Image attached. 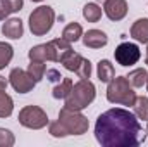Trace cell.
Listing matches in <instances>:
<instances>
[{
  "label": "cell",
  "mask_w": 148,
  "mask_h": 147,
  "mask_svg": "<svg viewBox=\"0 0 148 147\" xmlns=\"http://www.w3.org/2000/svg\"><path fill=\"white\" fill-rule=\"evenodd\" d=\"M29 61H48V54H47V43H41V45H36L29 50Z\"/></svg>",
  "instance_id": "cell-25"
},
{
  "label": "cell",
  "mask_w": 148,
  "mask_h": 147,
  "mask_svg": "<svg viewBox=\"0 0 148 147\" xmlns=\"http://www.w3.org/2000/svg\"><path fill=\"white\" fill-rule=\"evenodd\" d=\"M19 123L26 128H31V130H40V128H45L48 125V116L47 112L38 107V106H26L19 111Z\"/></svg>",
  "instance_id": "cell-6"
},
{
  "label": "cell",
  "mask_w": 148,
  "mask_h": 147,
  "mask_svg": "<svg viewBox=\"0 0 148 147\" xmlns=\"http://www.w3.org/2000/svg\"><path fill=\"white\" fill-rule=\"evenodd\" d=\"M2 33H3L7 38H12V40L21 38V37H23V33H24L23 21H21V19H17V17H12V19L5 21V23H3V26H2Z\"/></svg>",
  "instance_id": "cell-12"
},
{
  "label": "cell",
  "mask_w": 148,
  "mask_h": 147,
  "mask_svg": "<svg viewBox=\"0 0 148 147\" xmlns=\"http://www.w3.org/2000/svg\"><path fill=\"white\" fill-rule=\"evenodd\" d=\"M147 133H148V126H147Z\"/></svg>",
  "instance_id": "cell-35"
},
{
  "label": "cell",
  "mask_w": 148,
  "mask_h": 147,
  "mask_svg": "<svg viewBox=\"0 0 148 147\" xmlns=\"http://www.w3.org/2000/svg\"><path fill=\"white\" fill-rule=\"evenodd\" d=\"M9 83L19 94H28L36 85V81L29 76V73L28 71H23L21 68H16V69L10 71V74H9Z\"/></svg>",
  "instance_id": "cell-8"
},
{
  "label": "cell",
  "mask_w": 148,
  "mask_h": 147,
  "mask_svg": "<svg viewBox=\"0 0 148 147\" xmlns=\"http://www.w3.org/2000/svg\"><path fill=\"white\" fill-rule=\"evenodd\" d=\"M97 2H105V0H97Z\"/></svg>",
  "instance_id": "cell-33"
},
{
  "label": "cell",
  "mask_w": 148,
  "mask_h": 147,
  "mask_svg": "<svg viewBox=\"0 0 148 147\" xmlns=\"http://www.w3.org/2000/svg\"><path fill=\"white\" fill-rule=\"evenodd\" d=\"M103 12L110 21H121L127 14V3L126 0H105L103 2Z\"/></svg>",
  "instance_id": "cell-10"
},
{
  "label": "cell",
  "mask_w": 148,
  "mask_h": 147,
  "mask_svg": "<svg viewBox=\"0 0 148 147\" xmlns=\"http://www.w3.org/2000/svg\"><path fill=\"white\" fill-rule=\"evenodd\" d=\"M95 137L103 147H136L145 142V133L136 114L121 107L109 109L98 116Z\"/></svg>",
  "instance_id": "cell-1"
},
{
  "label": "cell",
  "mask_w": 148,
  "mask_h": 147,
  "mask_svg": "<svg viewBox=\"0 0 148 147\" xmlns=\"http://www.w3.org/2000/svg\"><path fill=\"white\" fill-rule=\"evenodd\" d=\"M147 88H148V80H147Z\"/></svg>",
  "instance_id": "cell-34"
},
{
  "label": "cell",
  "mask_w": 148,
  "mask_h": 147,
  "mask_svg": "<svg viewBox=\"0 0 148 147\" xmlns=\"http://www.w3.org/2000/svg\"><path fill=\"white\" fill-rule=\"evenodd\" d=\"M83 16L86 21L90 23H97L100 17H102V9L97 5V3H86L83 7Z\"/></svg>",
  "instance_id": "cell-19"
},
{
  "label": "cell",
  "mask_w": 148,
  "mask_h": 147,
  "mask_svg": "<svg viewBox=\"0 0 148 147\" xmlns=\"http://www.w3.org/2000/svg\"><path fill=\"white\" fill-rule=\"evenodd\" d=\"M71 90H73V81L69 80V78H64L62 81H59L55 87H53V97L55 99H66L69 94H71Z\"/></svg>",
  "instance_id": "cell-18"
},
{
  "label": "cell",
  "mask_w": 148,
  "mask_h": 147,
  "mask_svg": "<svg viewBox=\"0 0 148 147\" xmlns=\"http://www.w3.org/2000/svg\"><path fill=\"white\" fill-rule=\"evenodd\" d=\"M23 9V0H0V21H3L9 14Z\"/></svg>",
  "instance_id": "cell-14"
},
{
  "label": "cell",
  "mask_w": 148,
  "mask_h": 147,
  "mask_svg": "<svg viewBox=\"0 0 148 147\" xmlns=\"http://www.w3.org/2000/svg\"><path fill=\"white\" fill-rule=\"evenodd\" d=\"M97 73H98V80L103 81V83H109L112 78L115 76L114 66L110 64V61H107V59H103V61L98 62V69H97Z\"/></svg>",
  "instance_id": "cell-15"
},
{
  "label": "cell",
  "mask_w": 148,
  "mask_h": 147,
  "mask_svg": "<svg viewBox=\"0 0 148 147\" xmlns=\"http://www.w3.org/2000/svg\"><path fill=\"white\" fill-rule=\"evenodd\" d=\"M76 74H77L81 80H90V76H91V62H90L88 59H83V62L79 64Z\"/></svg>",
  "instance_id": "cell-28"
},
{
  "label": "cell",
  "mask_w": 148,
  "mask_h": 147,
  "mask_svg": "<svg viewBox=\"0 0 148 147\" xmlns=\"http://www.w3.org/2000/svg\"><path fill=\"white\" fill-rule=\"evenodd\" d=\"M95 95H97L95 85L90 80H79L76 85H73L71 94L66 97L64 107L73 111H81L84 107H88L95 101Z\"/></svg>",
  "instance_id": "cell-2"
},
{
  "label": "cell",
  "mask_w": 148,
  "mask_h": 147,
  "mask_svg": "<svg viewBox=\"0 0 148 147\" xmlns=\"http://www.w3.org/2000/svg\"><path fill=\"white\" fill-rule=\"evenodd\" d=\"M14 111V102L10 99V95L3 92H0V118H9Z\"/></svg>",
  "instance_id": "cell-20"
},
{
  "label": "cell",
  "mask_w": 148,
  "mask_h": 147,
  "mask_svg": "<svg viewBox=\"0 0 148 147\" xmlns=\"http://www.w3.org/2000/svg\"><path fill=\"white\" fill-rule=\"evenodd\" d=\"M126 78H127V81L131 83V87H143L148 80V73H147V69L138 68V69H133Z\"/></svg>",
  "instance_id": "cell-17"
},
{
  "label": "cell",
  "mask_w": 148,
  "mask_h": 147,
  "mask_svg": "<svg viewBox=\"0 0 148 147\" xmlns=\"http://www.w3.org/2000/svg\"><path fill=\"white\" fill-rule=\"evenodd\" d=\"M59 121L66 126V130L69 132V135H83L88 132V119L86 116H83L79 111H73V109H60L59 112Z\"/></svg>",
  "instance_id": "cell-5"
},
{
  "label": "cell",
  "mask_w": 148,
  "mask_h": 147,
  "mask_svg": "<svg viewBox=\"0 0 148 147\" xmlns=\"http://www.w3.org/2000/svg\"><path fill=\"white\" fill-rule=\"evenodd\" d=\"M47 78H48V81H52V83H59L60 81V73L57 71V69H48L47 71Z\"/></svg>",
  "instance_id": "cell-29"
},
{
  "label": "cell",
  "mask_w": 148,
  "mask_h": 147,
  "mask_svg": "<svg viewBox=\"0 0 148 147\" xmlns=\"http://www.w3.org/2000/svg\"><path fill=\"white\" fill-rule=\"evenodd\" d=\"M114 55H115V61L121 66H133V64H136L140 61L141 52H140L138 45L129 43V42H122L121 45H117Z\"/></svg>",
  "instance_id": "cell-7"
},
{
  "label": "cell",
  "mask_w": 148,
  "mask_h": 147,
  "mask_svg": "<svg viewBox=\"0 0 148 147\" xmlns=\"http://www.w3.org/2000/svg\"><path fill=\"white\" fill-rule=\"evenodd\" d=\"M83 59H84L83 55L76 54V52L73 50V52H71V54L62 61V64H64V68H66L67 71H74V73H76V71H77V68H79V64L83 62Z\"/></svg>",
  "instance_id": "cell-23"
},
{
  "label": "cell",
  "mask_w": 148,
  "mask_h": 147,
  "mask_svg": "<svg viewBox=\"0 0 148 147\" xmlns=\"http://www.w3.org/2000/svg\"><path fill=\"white\" fill-rule=\"evenodd\" d=\"M5 88H7V81H5L3 76H0V92H3Z\"/></svg>",
  "instance_id": "cell-30"
},
{
  "label": "cell",
  "mask_w": 148,
  "mask_h": 147,
  "mask_svg": "<svg viewBox=\"0 0 148 147\" xmlns=\"http://www.w3.org/2000/svg\"><path fill=\"white\" fill-rule=\"evenodd\" d=\"M83 37V28H81V24H77V23H71V24H67L66 28H64V31H62V38L64 40H67V42H77L79 38Z\"/></svg>",
  "instance_id": "cell-16"
},
{
  "label": "cell",
  "mask_w": 148,
  "mask_h": 147,
  "mask_svg": "<svg viewBox=\"0 0 148 147\" xmlns=\"http://www.w3.org/2000/svg\"><path fill=\"white\" fill-rule=\"evenodd\" d=\"M107 42H109V38L102 30H90L83 35V43L88 49H102L107 45Z\"/></svg>",
  "instance_id": "cell-11"
},
{
  "label": "cell",
  "mask_w": 148,
  "mask_h": 147,
  "mask_svg": "<svg viewBox=\"0 0 148 147\" xmlns=\"http://www.w3.org/2000/svg\"><path fill=\"white\" fill-rule=\"evenodd\" d=\"M16 142L14 135L10 130H5V128H0V147H12Z\"/></svg>",
  "instance_id": "cell-27"
},
{
  "label": "cell",
  "mask_w": 148,
  "mask_h": 147,
  "mask_svg": "<svg viewBox=\"0 0 148 147\" xmlns=\"http://www.w3.org/2000/svg\"><path fill=\"white\" fill-rule=\"evenodd\" d=\"M147 64H148V49H147Z\"/></svg>",
  "instance_id": "cell-31"
},
{
  "label": "cell",
  "mask_w": 148,
  "mask_h": 147,
  "mask_svg": "<svg viewBox=\"0 0 148 147\" xmlns=\"http://www.w3.org/2000/svg\"><path fill=\"white\" fill-rule=\"evenodd\" d=\"M48 130H50V135L52 137H67L69 135V132L66 130V126L57 119V121H53V123H50L48 125Z\"/></svg>",
  "instance_id": "cell-26"
},
{
  "label": "cell",
  "mask_w": 148,
  "mask_h": 147,
  "mask_svg": "<svg viewBox=\"0 0 148 147\" xmlns=\"http://www.w3.org/2000/svg\"><path fill=\"white\" fill-rule=\"evenodd\" d=\"M131 37L140 43H148V19H138L131 26Z\"/></svg>",
  "instance_id": "cell-13"
},
{
  "label": "cell",
  "mask_w": 148,
  "mask_h": 147,
  "mask_svg": "<svg viewBox=\"0 0 148 147\" xmlns=\"http://www.w3.org/2000/svg\"><path fill=\"white\" fill-rule=\"evenodd\" d=\"M33 2H43V0H33Z\"/></svg>",
  "instance_id": "cell-32"
},
{
  "label": "cell",
  "mask_w": 148,
  "mask_h": 147,
  "mask_svg": "<svg viewBox=\"0 0 148 147\" xmlns=\"http://www.w3.org/2000/svg\"><path fill=\"white\" fill-rule=\"evenodd\" d=\"M107 101L112 104H122V106H134L136 94L127 81L126 76L112 78L107 87Z\"/></svg>",
  "instance_id": "cell-3"
},
{
  "label": "cell",
  "mask_w": 148,
  "mask_h": 147,
  "mask_svg": "<svg viewBox=\"0 0 148 147\" xmlns=\"http://www.w3.org/2000/svg\"><path fill=\"white\" fill-rule=\"evenodd\" d=\"M73 52L71 42L64 40V38H55L52 42L47 43V54H48V61L53 62H62L69 54Z\"/></svg>",
  "instance_id": "cell-9"
},
{
  "label": "cell",
  "mask_w": 148,
  "mask_h": 147,
  "mask_svg": "<svg viewBox=\"0 0 148 147\" xmlns=\"http://www.w3.org/2000/svg\"><path fill=\"white\" fill-rule=\"evenodd\" d=\"M12 55H14V49L9 43L0 42V69H3L12 61Z\"/></svg>",
  "instance_id": "cell-24"
},
{
  "label": "cell",
  "mask_w": 148,
  "mask_h": 147,
  "mask_svg": "<svg viewBox=\"0 0 148 147\" xmlns=\"http://www.w3.org/2000/svg\"><path fill=\"white\" fill-rule=\"evenodd\" d=\"M134 114L143 119L148 121V97H136V102H134Z\"/></svg>",
  "instance_id": "cell-22"
},
{
  "label": "cell",
  "mask_w": 148,
  "mask_h": 147,
  "mask_svg": "<svg viewBox=\"0 0 148 147\" xmlns=\"http://www.w3.org/2000/svg\"><path fill=\"white\" fill-rule=\"evenodd\" d=\"M55 21V12L48 5H40L29 14V30L35 37L47 35Z\"/></svg>",
  "instance_id": "cell-4"
},
{
  "label": "cell",
  "mask_w": 148,
  "mask_h": 147,
  "mask_svg": "<svg viewBox=\"0 0 148 147\" xmlns=\"http://www.w3.org/2000/svg\"><path fill=\"white\" fill-rule=\"evenodd\" d=\"M28 73L38 83V81H41L43 74L47 73V68H45V64L41 61H31V64L28 66Z\"/></svg>",
  "instance_id": "cell-21"
}]
</instances>
